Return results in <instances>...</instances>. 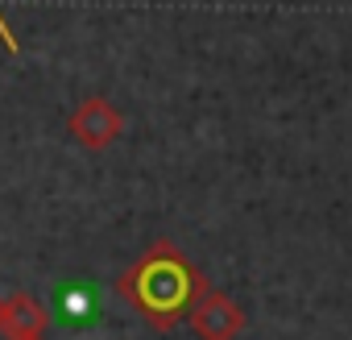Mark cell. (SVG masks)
<instances>
[{
  "label": "cell",
  "instance_id": "cell-1",
  "mask_svg": "<svg viewBox=\"0 0 352 340\" xmlns=\"http://www.w3.org/2000/svg\"><path fill=\"white\" fill-rule=\"evenodd\" d=\"M199 290H204V274L187 262V253L174 241H153L116 278V295L153 332H170L174 323L187 315V307L195 303Z\"/></svg>",
  "mask_w": 352,
  "mask_h": 340
},
{
  "label": "cell",
  "instance_id": "cell-2",
  "mask_svg": "<svg viewBox=\"0 0 352 340\" xmlns=\"http://www.w3.org/2000/svg\"><path fill=\"white\" fill-rule=\"evenodd\" d=\"M67 129H71V137H75L83 149L100 153V149H108V145L124 133V112H120L108 96H87L83 104H75Z\"/></svg>",
  "mask_w": 352,
  "mask_h": 340
},
{
  "label": "cell",
  "instance_id": "cell-3",
  "mask_svg": "<svg viewBox=\"0 0 352 340\" xmlns=\"http://www.w3.org/2000/svg\"><path fill=\"white\" fill-rule=\"evenodd\" d=\"M187 319L195 328L199 340H236L245 332V311L216 286L204 282V290L195 295V303L187 307Z\"/></svg>",
  "mask_w": 352,
  "mask_h": 340
},
{
  "label": "cell",
  "instance_id": "cell-4",
  "mask_svg": "<svg viewBox=\"0 0 352 340\" xmlns=\"http://www.w3.org/2000/svg\"><path fill=\"white\" fill-rule=\"evenodd\" d=\"M46 323L50 311L34 295H0V340H46Z\"/></svg>",
  "mask_w": 352,
  "mask_h": 340
},
{
  "label": "cell",
  "instance_id": "cell-5",
  "mask_svg": "<svg viewBox=\"0 0 352 340\" xmlns=\"http://www.w3.org/2000/svg\"><path fill=\"white\" fill-rule=\"evenodd\" d=\"M0 42L9 46V54H21V42H17V34L9 30V21H5V13H0Z\"/></svg>",
  "mask_w": 352,
  "mask_h": 340
}]
</instances>
